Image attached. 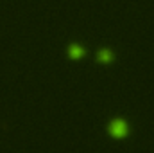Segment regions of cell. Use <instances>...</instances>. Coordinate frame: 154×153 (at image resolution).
I'll use <instances>...</instances> for the list:
<instances>
[{
	"instance_id": "cell-1",
	"label": "cell",
	"mask_w": 154,
	"mask_h": 153,
	"mask_svg": "<svg viewBox=\"0 0 154 153\" xmlns=\"http://www.w3.org/2000/svg\"><path fill=\"white\" fill-rule=\"evenodd\" d=\"M109 133L115 137V139H122L127 135V124L124 121H113L109 124Z\"/></svg>"
},
{
	"instance_id": "cell-3",
	"label": "cell",
	"mask_w": 154,
	"mask_h": 153,
	"mask_svg": "<svg viewBox=\"0 0 154 153\" xmlns=\"http://www.w3.org/2000/svg\"><path fill=\"white\" fill-rule=\"evenodd\" d=\"M82 54H84V50H82L81 47H77V45H72V47H70V56H72V58H81Z\"/></svg>"
},
{
	"instance_id": "cell-2",
	"label": "cell",
	"mask_w": 154,
	"mask_h": 153,
	"mask_svg": "<svg viewBox=\"0 0 154 153\" xmlns=\"http://www.w3.org/2000/svg\"><path fill=\"white\" fill-rule=\"evenodd\" d=\"M113 60V54H111V50H100L99 52V61H102V63H108V61H111Z\"/></svg>"
}]
</instances>
